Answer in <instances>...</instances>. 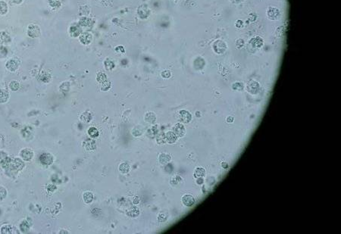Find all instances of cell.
Here are the masks:
<instances>
[{"label":"cell","instance_id":"obj_29","mask_svg":"<svg viewBox=\"0 0 341 234\" xmlns=\"http://www.w3.org/2000/svg\"><path fill=\"white\" fill-rule=\"evenodd\" d=\"M80 119H81V121H83V122H87V123H88V122L90 121V120L92 119V116H91V115H90V113L84 112L83 113L81 116H80Z\"/></svg>","mask_w":341,"mask_h":234},{"label":"cell","instance_id":"obj_27","mask_svg":"<svg viewBox=\"0 0 341 234\" xmlns=\"http://www.w3.org/2000/svg\"><path fill=\"white\" fill-rule=\"evenodd\" d=\"M12 230H13V227L11 225H9V224L2 226V228H1V233H12L13 232Z\"/></svg>","mask_w":341,"mask_h":234},{"label":"cell","instance_id":"obj_14","mask_svg":"<svg viewBox=\"0 0 341 234\" xmlns=\"http://www.w3.org/2000/svg\"><path fill=\"white\" fill-rule=\"evenodd\" d=\"M250 43H251V45L253 46L254 48H260V47L262 46L264 44L262 39L260 38V37H258L252 39L251 41H250Z\"/></svg>","mask_w":341,"mask_h":234},{"label":"cell","instance_id":"obj_20","mask_svg":"<svg viewBox=\"0 0 341 234\" xmlns=\"http://www.w3.org/2000/svg\"><path fill=\"white\" fill-rule=\"evenodd\" d=\"M268 14H269V17L271 19L276 18L279 14V11L275 8H271V9H269Z\"/></svg>","mask_w":341,"mask_h":234},{"label":"cell","instance_id":"obj_28","mask_svg":"<svg viewBox=\"0 0 341 234\" xmlns=\"http://www.w3.org/2000/svg\"><path fill=\"white\" fill-rule=\"evenodd\" d=\"M30 227V224L27 220H23L22 223L20 224V229L23 232H26V231L29 230Z\"/></svg>","mask_w":341,"mask_h":234},{"label":"cell","instance_id":"obj_32","mask_svg":"<svg viewBox=\"0 0 341 234\" xmlns=\"http://www.w3.org/2000/svg\"><path fill=\"white\" fill-rule=\"evenodd\" d=\"M8 158H9V156L7 155V154L5 152L0 151V164L2 165L3 163H5Z\"/></svg>","mask_w":341,"mask_h":234},{"label":"cell","instance_id":"obj_4","mask_svg":"<svg viewBox=\"0 0 341 234\" xmlns=\"http://www.w3.org/2000/svg\"><path fill=\"white\" fill-rule=\"evenodd\" d=\"M40 161L42 165H52L54 161L53 156L49 153H43L40 156Z\"/></svg>","mask_w":341,"mask_h":234},{"label":"cell","instance_id":"obj_43","mask_svg":"<svg viewBox=\"0 0 341 234\" xmlns=\"http://www.w3.org/2000/svg\"><path fill=\"white\" fill-rule=\"evenodd\" d=\"M231 1H232V2H240L241 0H231Z\"/></svg>","mask_w":341,"mask_h":234},{"label":"cell","instance_id":"obj_34","mask_svg":"<svg viewBox=\"0 0 341 234\" xmlns=\"http://www.w3.org/2000/svg\"><path fill=\"white\" fill-rule=\"evenodd\" d=\"M6 196H7V191H6V189L3 186H0V201L4 199L6 197Z\"/></svg>","mask_w":341,"mask_h":234},{"label":"cell","instance_id":"obj_33","mask_svg":"<svg viewBox=\"0 0 341 234\" xmlns=\"http://www.w3.org/2000/svg\"><path fill=\"white\" fill-rule=\"evenodd\" d=\"M8 50L5 47L0 46V58H4L7 56Z\"/></svg>","mask_w":341,"mask_h":234},{"label":"cell","instance_id":"obj_30","mask_svg":"<svg viewBox=\"0 0 341 234\" xmlns=\"http://www.w3.org/2000/svg\"><path fill=\"white\" fill-rule=\"evenodd\" d=\"M145 120L147 122H149V123H153V122H155V121H156V116H155V115L153 113L149 112L146 114V115Z\"/></svg>","mask_w":341,"mask_h":234},{"label":"cell","instance_id":"obj_24","mask_svg":"<svg viewBox=\"0 0 341 234\" xmlns=\"http://www.w3.org/2000/svg\"><path fill=\"white\" fill-rule=\"evenodd\" d=\"M205 174H206V170L203 168H197L194 172V176L196 177H204Z\"/></svg>","mask_w":341,"mask_h":234},{"label":"cell","instance_id":"obj_15","mask_svg":"<svg viewBox=\"0 0 341 234\" xmlns=\"http://www.w3.org/2000/svg\"><path fill=\"white\" fill-rule=\"evenodd\" d=\"M9 99V93L7 90L1 89L0 90V103H6Z\"/></svg>","mask_w":341,"mask_h":234},{"label":"cell","instance_id":"obj_9","mask_svg":"<svg viewBox=\"0 0 341 234\" xmlns=\"http://www.w3.org/2000/svg\"><path fill=\"white\" fill-rule=\"evenodd\" d=\"M174 133L175 135L178 137H182L185 135V129L181 124H177L174 127Z\"/></svg>","mask_w":341,"mask_h":234},{"label":"cell","instance_id":"obj_22","mask_svg":"<svg viewBox=\"0 0 341 234\" xmlns=\"http://www.w3.org/2000/svg\"><path fill=\"white\" fill-rule=\"evenodd\" d=\"M93 199V195L90 192H86L83 194V200L86 203H90Z\"/></svg>","mask_w":341,"mask_h":234},{"label":"cell","instance_id":"obj_1","mask_svg":"<svg viewBox=\"0 0 341 234\" xmlns=\"http://www.w3.org/2000/svg\"><path fill=\"white\" fill-rule=\"evenodd\" d=\"M2 166L5 168V169L10 170H21L24 167V164L20 158H9L7 160L5 161V163L2 164Z\"/></svg>","mask_w":341,"mask_h":234},{"label":"cell","instance_id":"obj_41","mask_svg":"<svg viewBox=\"0 0 341 234\" xmlns=\"http://www.w3.org/2000/svg\"><path fill=\"white\" fill-rule=\"evenodd\" d=\"M12 1L13 2H14L15 4H17V5H18V4H21V2H23V0H12Z\"/></svg>","mask_w":341,"mask_h":234},{"label":"cell","instance_id":"obj_31","mask_svg":"<svg viewBox=\"0 0 341 234\" xmlns=\"http://www.w3.org/2000/svg\"><path fill=\"white\" fill-rule=\"evenodd\" d=\"M119 169L122 173H127V172L130 170V167H129V165H127V164L123 163L120 165Z\"/></svg>","mask_w":341,"mask_h":234},{"label":"cell","instance_id":"obj_39","mask_svg":"<svg viewBox=\"0 0 341 234\" xmlns=\"http://www.w3.org/2000/svg\"><path fill=\"white\" fill-rule=\"evenodd\" d=\"M227 121L228 122V123H232V122L234 121V118H233V117H230V116L227 117Z\"/></svg>","mask_w":341,"mask_h":234},{"label":"cell","instance_id":"obj_40","mask_svg":"<svg viewBox=\"0 0 341 234\" xmlns=\"http://www.w3.org/2000/svg\"><path fill=\"white\" fill-rule=\"evenodd\" d=\"M222 168H224V169L227 168H228V165H227V162H222Z\"/></svg>","mask_w":341,"mask_h":234},{"label":"cell","instance_id":"obj_21","mask_svg":"<svg viewBox=\"0 0 341 234\" xmlns=\"http://www.w3.org/2000/svg\"><path fill=\"white\" fill-rule=\"evenodd\" d=\"M9 88H10L11 90L14 91V92L17 91L20 89V83L15 80L11 81L9 83Z\"/></svg>","mask_w":341,"mask_h":234},{"label":"cell","instance_id":"obj_37","mask_svg":"<svg viewBox=\"0 0 341 234\" xmlns=\"http://www.w3.org/2000/svg\"><path fill=\"white\" fill-rule=\"evenodd\" d=\"M233 89L235 90H242L243 89V84L242 83H236L233 85Z\"/></svg>","mask_w":341,"mask_h":234},{"label":"cell","instance_id":"obj_19","mask_svg":"<svg viewBox=\"0 0 341 234\" xmlns=\"http://www.w3.org/2000/svg\"><path fill=\"white\" fill-rule=\"evenodd\" d=\"M194 65L196 69H201L203 68L205 65V61L202 58H197L194 61Z\"/></svg>","mask_w":341,"mask_h":234},{"label":"cell","instance_id":"obj_23","mask_svg":"<svg viewBox=\"0 0 341 234\" xmlns=\"http://www.w3.org/2000/svg\"><path fill=\"white\" fill-rule=\"evenodd\" d=\"M40 79L42 81L45 82V83H48L50 81L51 79V75L47 72H42V74L40 76Z\"/></svg>","mask_w":341,"mask_h":234},{"label":"cell","instance_id":"obj_2","mask_svg":"<svg viewBox=\"0 0 341 234\" xmlns=\"http://www.w3.org/2000/svg\"><path fill=\"white\" fill-rule=\"evenodd\" d=\"M28 34L31 38H36L40 36V29L37 25H30L28 27Z\"/></svg>","mask_w":341,"mask_h":234},{"label":"cell","instance_id":"obj_6","mask_svg":"<svg viewBox=\"0 0 341 234\" xmlns=\"http://www.w3.org/2000/svg\"><path fill=\"white\" fill-rule=\"evenodd\" d=\"M21 158L24 161H30L33 157V152L31 149H24L21 151L20 153Z\"/></svg>","mask_w":341,"mask_h":234},{"label":"cell","instance_id":"obj_7","mask_svg":"<svg viewBox=\"0 0 341 234\" xmlns=\"http://www.w3.org/2000/svg\"><path fill=\"white\" fill-rule=\"evenodd\" d=\"M82 30L79 25H73L69 29L70 35L73 37H77L81 33Z\"/></svg>","mask_w":341,"mask_h":234},{"label":"cell","instance_id":"obj_5","mask_svg":"<svg viewBox=\"0 0 341 234\" xmlns=\"http://www.w3.org/2000/svg\"><path fill=\"white\" fill-rule=\"evenodd\" d=\"M137 14L142 19H146L147 18L149 14V10L148 9L147 5H143L138 8L137 9Z\"/></svg>","mask_w":341,"mask_h":234},{"label":"cell","instance_id":"obj_11","mask_svg":"<svg viewBox=\"0 0 341 234\" xmlns=\"http://www.w3.org/2000/svg\"><path fill=\"white\" fill-rule=\"evenodd\" d=\"M182 201H183V203L186 206L188 207L193 206L194 205V203H195V199H194V198L191 195H184L183 198H182Z\"/></svg>","mask_w":341,"mask_h":234},{"label":"cell","instance_id":"obj_10","mask_svg":"<svg viewBox=\"0 0 341 234\" xmlns=\"http://www.w3.org/2000/svg\"><path fill=\"white\" fill-rule=\"evenodd\" d=\"M93 37L90 33H83L80 35V41L83 45H89L92 42Z\"/></svg>","mask_w":341,"mask_h":234},{"label":"cell","instance_id":"obj_36","mask_svg":"<svg viewBox=\"0 0 341 234\" xmlns=\"http://www.w3.org/2000/svg\"><path fill=\"white\" fill-rule=\"evenodd\" d=\"M105 65H106V68L109 70L112 69V68H114V62H113L112 61H111V60H106V61H105Z\"/></svg>","mask_w":341,"mask_h":234},{"label":"cell","instance_id":"obj_18","mask_svg":"<svg viewBox=\"0 0 341 234\" xmlns=\"http://www.w3.org/2000/svg\"><path fill=\"white\" fill-rule=\"evenodd\" d=\"M11 41L10 37L8 33L5 32H1L0 33V43H6Z\"/></svg>","mask_w":341,"mask_h":234},{"label":"cell","instance_id":"obj_16","mask_svg":"<svg viewBox=\"0 0 341 234\" xmlns=\"http://www.w3.org/2000/svg\"><path fill=\"white\" fill-rule=\"evenodd\" d=\"M165 139H166L167 142H169V143H174L177 141V136L175 135L174 132L168 131L165 134Z\"/></svg>","mask_w":341,"mask_h":234},{"label":"cell","instance_id":"obj_12","mask_svg":"<svg viewBox=\"0 0 341 234\" xmlns=\"http://www.w3.org/2000/svg\"><path fill=\"white\" fill-rule=\"evenodd\" d=\"M180 117L182 121L184 122V123H189L192 119L190 113L186 111V110H182L180 111Z\"/></svg>","mask_w":341,"mask_h":234},{"label":"cell","instance_id":"obj_13","mask_svg":"<svg viewBox=\"0 0 341 234\" xmlns=\"http://www.w3.org/2000/svg\"><path fill=\"white\" fill-rule=\"evenodd\" d=\"M258 88H259V84L256 81H254V80L250 81V83L248 85V91L253 94L256 93Z\"/></svg>","mask_w":341,"mask_h":234},{"label":"cell","instance_id":"obj_17","mask_svg":"<svg viewBox=\"0 0 341 234\" xmlns=\"http://www.w3.org/2000/svg\"><path fill=\"white\" fill-rule=\"evenodd\" d=\"M92 21L88 17H81L79 21V25L80 27H90L91 25Z\"/></svg>","mask_w":341,"mask_h":234},{"label":"cell","instance_id":"obj_3","mask_svg":"<svg viewBox=\"0 0 341 234\" xmlns=\"http://www.w3.org/2000/svg\"><path fill=\"white\" fill-rule=\"evenodd\" d=\"M213 49L217 54H223L227 49V46L224 42L222 40H217L215 43L213 44Z\"/></svg>","mask_w":341,"mask_h":234},{"label":"cell","instance_id":"obj_38","mask_svg":"<svg viewBox=\"0 0 341 234\" xmlns=\"http://www.w3.org/2000/svg\"><path fill=\"white\" fill-rule=\"evenodd\" d=\"M86 148H87V149H89V150H92V149H93L92 148V146H96L95 142H93V141H90V140H87V142H86Z\"/></svg>","mask_w":341,"mask_h":234},{"label":"cell","instance_id":"obj_26","mask_svg":"<svg viewBox=\"0 0 341 234\" xmlns=\"http://www.w3.org/2000/svg\"><path fill=\"white\" fill-rule=\"evenodd\" d=\"M88 134L92 138H96L99 136V131L96 127H90L88 130Z\"/></svg>","mask_w":341,"mask_h":234},{"label":"cell","instance_id":"obj_8","mask_svg":"<svg viewBox=\"0 0 341 234\" xmlns=\"http://www.w3.org/2000/svg\"><path fill=\"white\" fill-rule=\"evenodd\" d=\"M18 66H19V63L16 59H10L5 64L6 68L10 71H15L18 68Z\"/></svg>","mask_w":341,"mask_h":234},{"label":"cell","instance_id":"obj_25","mask_svg":"<svg viewBox=\"0 0 341 234\" xmlns=\"http://www.w3.org/2000/svg\"><path fill=\"white\" fill-rule=\"evenodd\" d=\"M8 12L7 4L3 1H0V14H5Z\"/></svg>","mask_w":341,"mask_h":234},{"label":"cell","instance_id":"obj_42","mask_svg":"<svg viewBox=\"0 0 341 234\" xmlns=\"http://www.w3.org/2000/svg\"><path fill=\"white\" fill-rule=\"evenodd\" d=\"M203 183V179H199L197 181V183L198 184H202Z\"/></svg>","mask_w":341,"mask_h":234},{"label":"cell","instance_id":"obj_35","mask_svg":"<svg viewBox=\"0 0 341 234\" xmlns=\"http://www.w3.org/2000/svg\"><path fill=\"white\" fill-rule=\"evenodd\" d=\"M48 1L52 7H59L61 5V2L59 0H48Z\"/></svg>","mask_w":341,"mask_h":234}]
</instances>
